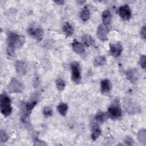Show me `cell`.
Returning <instances> with one entry per match:
<instances>
[{"mask_svg":"<svg viewBox=\"0 0 146 146\" xmlns=\"http://www.w3.org/2000/svg\"><path fill=\"white\" fill-rule=\"evenodd\" d=\"M25 40V38L23 35L14 33L9 34L7 38V55L9 58L14 56L15 50L22 47Z\"/></svg>","mask_w":146,"mask_h":146,"instance_id":"1","label":"cell"},{"mask_svg":"<svg viewBox=\"0 0 146 146\" xmlns=\"http://www.w3.org/2000/svg\"><path fill=\"white\" fill-rule=\"evenodd\" d=\"M0 109L2 114L5 117H7L10 115L11 113L12 107L11 104V100L5 92H3L1 95Z\"/></svg>","mask_w":146,"mask_h":146,"instance_id":"2","label":"cell"},{"mask_svg":"<svg viewBox=\"0 0 146 146\" xmlns=\"http://www.w3.org/2000/svg\"><path fill=\"white\" fill-rule=\"evenodd\" d=\"M37 99H33L32 100L29 101L25 104V106L22 110V113L21 117L22 122H23L24 123H27L28 122V120L30 117L32 110L37 104Z\"/></svg>","mask_w":146,"mask_h":146,"instance_id":"3","label":"cell"},{"mask_svg":"<svg viewBox=\"0 0 146 146\" xmlns=\"http://www.w3.org/2000/svg\"><path fill=\"white\" fill-rule=\"evenodd\" d=\"M107 113L108 117L112 120L119 119L122 115V110L119 102L115 100L108 108Z\"/></svg>","mask_w":146,"mask_h":146,"instance_id":"4","label":"cell"},{"mask_svg":"<svg viewBox=\"0 0 146 146\" xmlns=\"http://www.w3.org/2000/svg\"><path fill=\"white\" fill-rule=\"evenodd\" d=\"M71 80L72 81L78 84L81 80V71L80 66L78 62H73L71 63Z\"/></svg>","mask_w":146,"mask_h":146,"instance_id":"5","label":"cell"},{"mask_svg":"<svg viewBox=\"0 0 146 146\" xmlns=\"http://www.w3.org/2000/svg\"><path fill=\"white\" fill-rule=\"evenodd\" d=\"M22 83L16 78H13L7 85V90L10 93H19L23 90Z\"/></svg>","mask_w":146,"mask_h":146,"instance_id":"6","label":"cell"},{"mask_svg":"<svg viewBox=\"0 0 146 146\" xmlns=\"http://www.w3.org/2000/svg\"><path fill=\"white\" fill-rule=\"evenodd\" d=\"M111 29V26H106L103 24L100 25L97 29L96 35L98 38L102 40L105 41L107 39V35L110 32Z\"/></svg>","mask_w":146,"mask_h":146,"instance_id":"7","label":"cell"},{"mask_svg":"<svg viewBox=\"0 0 146 146\" xmlns=\"http://www.w3.org/2000/svg\"><path fill=\"white\" fill-rule=\"evenodd\" d=\"M125 107L127 112L130 114H135L140 112V107L131 99H127L125 101Z\"/></svg>","mask_w":146,"mask_h":146,"instance_id":"8","label":"cell"},{"mask_svg":"<svg viewBox=\"0 0 146 146\" xmlns=\"http://www.w3.org/2000/svg\"><path fill=\"white\" fill-rule=\"evenodd\" d=\"M110 54L115 58L119 57L123 51V46L119 42L110 44Z\"/></svg>","mask_w":146,"mask_h":146,"instance_id":"9","label":"cell"},{"mask_svg":"<svg viewBox=\"0 0 146 146\" xmlns=\"http://www.w3.org/2000/svg\"><path fill=\"white\" fill-rule=\"evenodd\" d=\"M119 16L124 21H128L131 17V11L128 5L121 6L118 10Z\"/></svg>","mask_w":146,"mask_h":146,"instance_id":"10","label":"cell"},{"mask_svg":"<svg viewBox=\"0 0 146 146\" xmlns=\"http://www.w3.org/2000/svg\"><path fill=\"white\" fill-rule=\"evenodd\" d=\"M28 34L31 35V36H33L36 40L38 41H40L43 39L44 36V32L42 29L41 28H29L27 30Z\"/></svg>","mask_w":146,"mask_h":146,"instance_id":"11","label":"cell"},{"mask_svg":"<svg viewBox=\"0 0 146 146\" xmlns=\"http://www.w3.org/2000/svg\"><path fill=\"white\" fill-rule=\"evenodd\" d=\"M126 78L131 83L136 82L139 79L140 75L137 70L135 68H132L126 71Z\"/></svg>","mask_w":146,"mask_h":146,"instance_id":"12","label":"cell"},{"mask_svg":"<svg viewBox=\"0 0 146 146\" xmlns=\"http://www.w3.org/2000/svg\"><path fill=\"white\" fill-rule=\"evenodd\" d=\"M15 67L18 74L24 75L27 72V65L26 63L23 60H17L15 62Z\"/></svg>","mask_w":146,"mask_h":146,"instance_id":"13","label":"cell"},{"mask_svg":"<svg viewBox=\"0 0 146 146\" xmlns=\"http://www.w3.org/2000/svg\"><path fill=\"white\" fill-rule=\"evenodd\" d=\"M101 129L99 125L96 123H93L91 125V137L93 141H95L101 135Z\"/></svg>","mask_w":146,"mask_h":146,"instance_id":"14","label":"cell"},{"mask_svg":"<svg viewBox=\"0 0 146 146\" xmlns=\"http://www.w3.org/2000/svg\"><path fill=\"white\" fill-rule=\"evenodd\" d=\"M72 48L73 51L78 54H83L84 52V46L82 43L74 39L72 43Z\"/></svg>","mask_w":146,"mask_h":146,"instance_id":"15","label":"cell"},{"mask_svg":"<svg viewBox=\"0 0 146 146\" xmlns=\"http://www.w3.org/2000/svg\"><path fill=\"white\" fill-rule=\"evenodd\" d=\"M112 84L110 80L108 79H103L100 82V88L101 92L103 94H106L110 91L111 90Z\"/></svg>","mask_w":146,"mask_h":146,"instance_id":"16","label":"cell"},{"mask_svg":"<svg viewBox=\"0 0 146 146\" xmlns=\"http://www.w3.org/2000/svg\"><path fill=\"white\" fill-rule=\"evenodd\" d=\"M102 22L103 25L108 26H111L112 16L109 10H104L102 13Z\"/></svg>","mask_w":146,"mask_h":146,"instance_id":"17","label":"cell"},{"mask_svg":"<svg viewBox=\"0 0 146 146\" xmlns=\"http://www.w3.org/2000/svg\"><path fill=\"white\" fill-rule=\"evenodd\" d=\"M108 117H108L107 112L101 111H98L95 116V120L98 122H99L101 123H104Z\"/></svg>","mask_w":146,"mask_h":146,"instance_id":"18","label":"cell"},{"mask_svg":"<svg viewBox=\"0 0 146 146\" xmlns=\"http://www.w3.org/2000/svg\"><path fill=\"white\" fill-rule=\"evenodd\" d=\"M62 30L66 36H70L74 33V28L72 25L66 22L62 27Z\"/></svg>","mask_w":146,"mask_h":146,"instance_id":"19","label":"cell"},{"mask_svg":"<svg viewBox=\"0 0 146 146\" xmlns=\"http://www.w3.org/2000/svg\"><path fill=\"white\" fill-rule=\"evenodd\" d=\"M68 109V105L64 103H60L57 106V110L62 116H66Z\"/></svg>","mask_w":146,"mask_h":146,"instance_id":"20","label":"cell"},{"mask_svg":"<svg viewBox=\"0 0 146 146\" xmlns=\"http://www.w3.org/2000/svg\"><path fill=\"white\" fill-rule=\"evenodd\" d=\"M82 41L83 44L86 47H89L90 46H92L94 42L92 38L88 35H83L82 38Z\"/></svg>","mask_w":146,"mask_h":146,"instance_id":"21","label":"cell"},{"mask_svg":"<svg viewBox=\"0 0 146 146\" xmlns=\"http://www.w3.org/2000/svg\"><path fill=\"white\" fill-rule=\"evenodd\" d=\"M137 139L143 145L146 144V131L145 129H141L137 133Z\"/></svg>","mask_w":146,"mask_h":146,"instance_id":"22","label":"cell"},{"mask_svg":"<svg viewBox=\"0 0 146 146\" xmlns=\"http://www.w3.org/2000/svg\"><path fill=\"white\" fill-rule=\"evenodd\" d=\"M106 62V58L104 56H99L96 57L93 62L95 67H98L104 65Z\"/></svg>","mask_w":146,"mask_h":146,"instance_id":"23","label":"cell"},{"mask_svg":"<svg viewBox=\"0 0 146 146\" xmlns=\"http://www.w3.org/2000/svg\"><path fill=\"white\" fill-rule=\"evenodd\" d=\"M90 17V11L88 10V8L87 7H84L83 10H82L81 13H80V18L81 19L86 22L87 20L89 19Z\"/></svg>","mask_w":146,"mask_h":146,"instance_id":"24","label":"cell"},{"mask_svg":"<svg viewBox=\"0 0 146 146\" xmlns=\"http://www.w3.org/2000/svg\"><path fill=\"white\" fill-rule=\"evenodd\" d=\"M55 84L58 90L59 91H62L65 88V82L61 78H58L56 80Z\"/></svg>","mask_w":146,"mask_h":146,"instance_id":"25","label":"cell"},{"mask_svg":"<svg viewBox=\"0 0 146 146\" xmlns=\"http://www.w3.org/2000/svg\"><path fill=\"white\" fill-rule=\"evenodd\" d=\"M9 138V136L7 132L1 129L0 131V141L1 143H4Z\"/></svg>","mask_w":146,"mask_h":146,"instance_id":"26","label":"cell"},{"mask_svg":"<svg viewBox=\"0 0 146 146\" xmlns=\"http://www.w3.org/2000/svg\"><path fill=\"white\" fill-rule=\"evenodd\" d=\"M43 114L45 117H50L52 115V110L48 106L44 107L43 110Z\"/></svg>","mask_w":146,"mask_h":146,"instance_id":"27","label":"cell"},{"mask_svg":"<svg viewBox=\"0 0 146 146\" xmlns=\"http://www.w3.org/2000/svg\"><path fill=\"white\" fill-rule=\"evenodd\" d=\"M139 64L143 69H145L146 67V56L145 55L143 54L140 57Z\"/></svg>","mask_w":146,"mask_h":146,"instance_id":"28","label":"cell"},{"mask_svg":"<svg viewBox=\"0 0 146 146\" xmlns=\"http://www.w3.org/2000/svg\"><path fill=\"white\" fill-rule=\"evenodd\" d=\"M34 145H45L47 144L44 141L39 140L36 136H35L34 138Z\"/></svg>","mask_w":146,"mask_h":146,"instance_id":"29","label":"cell"},{"mask_svg":"<svg viewBox=\"0 0 146 146\" xmlns=\"http://www.w3.org/2000/svg\"><path fill=\"white\" fill-rule=\"evenodd\" d=\"M124 142H125V144H127V145H132L133 144L134 141L131 137L127 136H125L124 138Z\"/></svg>","mask_w":146,"mask_h":146,"instance_id":"30","label":"cell"},{"mask_svg":"<svg viewBox=\"0 0 146 146\" xmlns=\"http://www.w3.org/2000/svg\"><path fill=\"white\" fill-rule=\"evenodd\" d=\"M140 36L141 37L144 39V40H145V38H146V30H145V26L144 25L141 30H140Z\"/></svg>","mask_w":146,"mask_h":146,"instance_id":"31","label":"cell"},{"mask_svg":"<svg viewBox=\"0 0 146 146\" xmlns=\"http://www.w3.org/2000/svg\"><path fill=\"white\" fill-rule=\"evenodd\" d=\"M54 2L55 3H56L57 5H62L64 3V1H54Z\"/></svg>","mask_w":146,"mask_h":146,"instance_id":"32","label":"cell"},{"mask_svg":"<svg viewBox=\"0 0 146 146\" xmlns=\"http://www.w3.org/2000/svg\"><path fill=\"white\" fill-rule=\"evenodd\" d=\"M86 1H77V3H79L80 5H82V4H83L84 3H85Z\"/></svg>","mask_w":146,"mask_h":146,"instance_id":"33","label":"cell"}]
</instances>
